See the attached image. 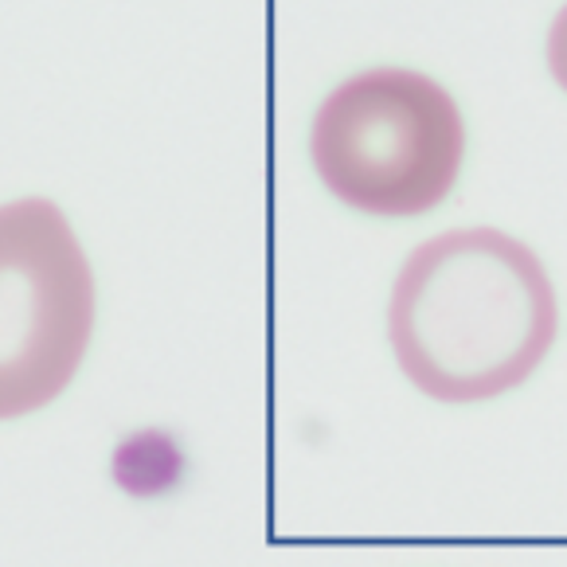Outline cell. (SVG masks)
<instances>
[{
    "instance_id": "obj_4",
    "label": "cell",
    "mask_w": 567,
    "mask_h": 567,
    "mask_svg": "<svg viewBox=\"0 0 567 567\" xmlns=\"http://www.w3.org/2000/svg\"><path fill=\"white\" fill-rule=\"evenodd\" d=\"M548 68L556 75V83L567 91V4L556 12L551 20V32H548Z\"/></svg>"
},
{
    "instance_id": "obj_2",
    "label": "cell",
    "mask_w": 567,
    "mask_h": 567,
    "mask_svg": "<svg viewBox=\"0 0 567 567\" xmlns=\"http://www.w3.org/2000/svg\"><path fill=\"white\" fill-rule=\"evenodd\" d=\"M309 153L337 200L364 216L411 219L451 196L466 157V122L431 75L372 68L321 102Z\"/></svg>"
},
{
    "instance_id": "obj_3",
    "label": "cell",
    "mask_w": 567,
    "mask_h": 567,
    "mask_svg": "<svg viewBox=\"0 0 567 567\" xmlns=\"http://www.w3.org/2000/svg\"><path fill=\"white\" fill-rule=\"evenodd\" d=\"M94 333V275L51 200L0 208V419L40 411L75 380Z\"/></svg>"
},
{
    "instance_id": "obj_1",
    "label": "cell",
    "mask_w": 567,
    "mask_h": 567,
    "mask_svg": "<svg viewBox=\"0 0 567 567\" xmlns=\"http://www.w3.org/2000/svg\"><path fill=\"white\" fill-rule=\"evenodd\" d=\"M559 329L544 262L497 227L419 243L388 301V341L403 375L439 403H482L540 368Z\"/></svg>"
}]
</instances>
